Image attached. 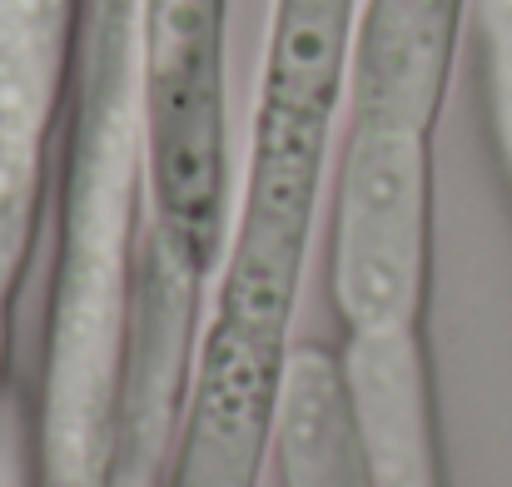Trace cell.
<instances>
[{
  "label": "cell",
  "mask_w": 512,
  "mask_h": 487,
  "mask_svg": "<svg viewBox=\"0 0 512 487\" xmlns=\"http://www.w3.org/2000/svg\"><path fill=\"white\" fill-rule=\"evenodd\" d=\"M40 204H45V174H25V169L0 164V423H5V393H10L15 304H20L25 269L35 254Z\"/></svg>",
  "instance_id": "ba28073f"
},
{
  "label": "cell",
  "mask_w": 512,
  "mask_h": 487,
  "mask_svg": "<svg viewBox=\"0 0 512 487\" xmlns=\"http://www.w3.org/2000/svg\"><path fill=\"white\" fill-rule=\"evenodd\" d=\"M90 0H0V160L50 164Z\"/></svg>",
  "instance_id": "8992f818"
},
{
  "label": "cell",
  "mask_w": 512,
  "mask_h": 487,
  "mask_svg": "<svg viewBox=\"0 0 512 487\" xmlns=\"http://www.w3.org/2000/svg\"><path fill=\"white\" fill-rule=\"evenodd\" d=\"M373 487H448L428 328L343 333L334 343Z\"/></svg>",
  "instance_id": "5b68a950"
},
{
  "label": "cell",
  "mask_w": 512,
  "mask_h": 487,
  "mask_svg": "<svg viewBox=\"0 0 512 487\" xmlns=\"http://www.w3.org/2000/svg\"><path fill=\"white\" fill-rule=\"evenodd\" d=\"M473 0H358L329 174V299L343 333L428 328L438 125Z\"/></svg>",
  "instance_id": "7a4b0ae2"
},
{
  "label": "cell",
  "mask_w": 512,
  "mask_h": 487,
  "mask_svg": "<svg viewBox=\"0 0 512 487\" xmlns=\"http://www.w3.org/2000/svg\"><path fill=\"white\" fill-rule=\"evenodd\" d=\"M145 244L140 0H90L60 125L25 487H125Z\"/></svg>",
  "instance_id": "6da1fadb"
},
{
  "label": "cell",
  "mask_w": 512,
  "mask_h": 487,
  "mask_svg": "<svg viewBox=\"0 0 512 487\" xmlns=\"http://www.w3.org/2000/svg\"><path fill=\"white\" fill-rule=\"evenodd\" d=\"M353 20L358 0H269L244 169L234 174L214 279L299 304L334 174Z\"/></svg>",
  "instance_id": "3957f363"
},
{
  "label": "cell",
  "mask_w": 512,
  "mask_h": 487,
  "mask_svg": "<svg viewBox=\"0 0 512 487\" xmlns=\"http://www.w3.org/2000/svg\"><path fill=\"white\" fill-rule=\"evenodd\" d=\"M140 125V269L204 299L234 209L229 0H140Z\"/></svg>",
  "instance_id": "277c9868"
},
{
  "label": "cell",
  "mask_w": 512,
  "mask_h": 487,
  "mask_svg": "<svg viewBox=\"0 0 512 487\" xmlns=\"http://www.w3.org/2000/svg\"><path fill=\"white\" fill-rule=\"evenodd\" d=\"M478 50H483V105L498 145V164L512 189V0H473Z\"/></svg>",
  "instance_id": "9c48e42d"
},
{
  "label": "cell",
  "mask_w": 512,
  "mask_h": 487,
  "mask_svg": "<svg viewBox=\"0 0 512 487\" xmlns=\"http://www.w3.org/2000/svg\"><path fill=\"white\" fill-rule=\"evenodd\" d=\"M279 487H373L348 413L339 353L324 343H299L284 378L279 433H274Z\"/></svg>",
  "instance_id": "52a82bcc"
}]
</instances>
